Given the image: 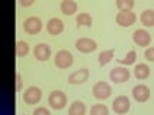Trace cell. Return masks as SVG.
Here are the masks:
<instances>
[{
	"mask_svg": "<svg viewBox=\"0 0 154 115\" xmlns=\"http://www.w3.org/2000/svg\"><path fill=\"white\" fill-rule=\"evenodd\" d=\"M66 102H68V98L62 91H52V92L49 94V96H48L49 107L56 109V111L65 108V107H66Z\"/></svg>",
	"mask_w": 154,
	"mask_h": 115,
	"instance_id": "obj_1",
	"label": "cell"
},
{
	"mask_svg": "<svg viewBox=\"0 0 154 115\" xmlns=\"http://www.w3.org/2000/svg\"><path fill=\"white\" fill-rule=\"evenodd\" d=\"M74 63V56L72 53L66 50V49H60L55 55V65L59 69H66L69 66H72Z\"/></svg>",
	"mask_w": 154,
	"mask_h": 115,
	"instance_id": "obj_2",
	"label": "cell"
},
{
	"mask_svg": "<svg viewBox=\"0 0 154 115\" xmlns=\"http://www.w3.org/2000/svg\"><path fill=\"white\" fill-rule=\"evenodd\" d=\"M137 20V14L134 12H131V10H121L117 13L115 16V22H117V25L121 27H130L133 26Z\"/></svg>",
	"mask_w": 154,
	"mask_h": 115,
	"instance_id": "obj_3",
	"label": "cell"
},
{
	"mask_svg": "<svg viewBox=\"0 0 154 115\" xmlns=\"http://www.w3.org/2000/svg\"><path fill=\"white\" fill-rule=\"evenodd\" d=\"M130 69L124 68V66H115L114 69H111L109 72V79L114 82V83H124L130 79Z\"/></svg>",
	"mask_w": 154,
	"mask_h": 115,
	"instance_id": "obj_4",
	"label": "cell"
},
{
	"mask_svg": "<svg viewBox=\"0 0 154 115\" xmlns=\"http://www.w3.org/2000/svg\"><path fill=\"white\" fill-rule=\"evenodd\" d=\"M111 92H112V89L109 86V83L104 81L95 82L94 86H92V94L97 99H107V98H109Z\"/></svg>",
	"mask_w": 154,
	"mask_h": 115,
	"instance_id": "obj_5",
	"label": "cell"
},
{
	"mask_svg": "<svg viewBox=\"0 0 154 115\" xmlns=\"http://www.w3.org/2000/svg\"><path fill=\"white\" fill-rule=\"evenodd\" d=\"M151 41H153V38H151V35L148 33L146 29H137V30L133 32V42L137 46L147 47L150 46Z\"/></svg>",
	"mask_w": 154,
	"mask_h": 115,
	"instance_id": "obj_6",
	"label": "cell"
},
{
	"mask_svg": "<svg viewBox=\"0 0 154 115\" xmlns=\"http://www.w3.org/2000/svg\"><path fill=\"white\" fill-rule=\"evenodd\" d=\"M23 29L27 35H38L42 30V20L38 16H29L23 22Z\"/></svg>",
	"mask_w": 154,
	"mask_h": 115,
	"instance_id": "obj_7",
	"label": "cell"
},
{
	"mask_svg": "<svg viewBox=\"0 0 154 115\" xmlns=\"http://www.w3.org/2000/svg\"><path fill=\"white\" fill-rule=\"evenodd\" d=\"M131 108V102L128 99V96H124V95H120V96H117L112 102V111H114L115 114H127L128 111Z\"/></svg>",
	"mask_w": 154,
	"mask_h": 115,
	"instance_id": "obj_8",
	"label": "cell"
},
{
	"mask_svg": "<svg viewBox=\"0 0 154 115\" xmlns=\"http://www.w3.org/2000/svg\"><path fill=\"white\" fill-rule=\"evenodd\" d=\"M75 47H76V50H79L81 53H91V52L97 50L98 45H97V42L89 39V38H79L78 41L75 42Z\"/></svg>",
	"mask_w": 154,
	"mask_h": 115,
	"instance_id": "obj_9",
	"label": "cell"
},
{
	"mask_svg": "<svg viewBox=\"0 0 154 115\" xmlns=\"http://www.w3.org/2000/svg\"><path fill=\"white\" fill-rule=\"evenodd\" d=\"M42 99V91L38 86H29L23 94V101L27 105H35Z\"/></svg>",
	"mask_w": 154,
	"mask_h": 115,
	"instance_id": "obj_10",
	"label": "cell"
},
{
	"mask_svg": "<svg viewBox=\"0 0 154 115\" xmlns=\"http://www.w3.org/2000/svg\"><path fill=\"white\" fill-rule=\"evenodd\" d=\"M150 96H151V92H150V88H148L147 85H135L134 88H133V98H134L137 102H147L150 99Z\"/></svg>",
	"mask_w": 154,
	"mask_h": 115,
	"instance_id": "obj_11",
	"label": "cell"
},
{
	"mask_svg": "<svg viewBox=\"0 0 154 115\" xmlns=\"http://www.w3.org/2000/svg\"><path fill=\"white\" fill-rule=\"evenodd\" d=\"M89 78V71L88 68H79L78 71H75L68 76V82L72 83V85H79V83H84V82L88 81Z\"/></svg>",
	"mask_w": 154,
	"mask_h": 115,
	"instance_id": "obj_12",
	"label": "cell"
},
{
	"mask_svg": "<svg viewBox=\"0 0 154 115\" xmlns=\"http://www.w3.org/2000/svg\"><path fill=\"white\" fill-rule=\"evenodd\" d=\"M51 55H52V50L48 43H38L33 49V56L40 62L48 61L51 58Z\"/></svg>",
	"mask_w": 154,
	"mask_h": 115,
	"instance_id": "obj_13",
	"label": "cell"
},
{
	"mask_svg": "<svg viewBox=\"0 0 154 115\" xmlns=\"http://www.w3.org/2000/svg\"><path fill=\"white\" fill-rule=\"evenodd\" d=\"M46 30L49 35L52 36H56V35H60L63 32V22L58 19V17H52L49 19L46 23Z\"/></svg>",
	"mask_w": 154,
	"mask_h": 115,
	"instance_id": "obj_14",
	"label": "cell"
},
{
	"mask_svg": "<svg viewBox=\"0 0 154 115\" xmlns=\"http://www.w3.org/2000/svg\"><path fill=\"white\" fill-rule=\"evenodd\" d=\"M78 10V5L75 0H62L60 2V12L65 16H72L76 13Z\"/></svg>",
	"mask_w": 154,
	"mask_h": 115,
	"instance_id": "obj_15",
	"label": "cell"
},
{
	"mask_svg": "<svg viewBox=\"0 0 154 115\" xmlns=\"http://www.w3.org/2000/svg\"><path fill=\"white\" fill-rule=\"evenodd\" d=\"M134 76L137 79H147L148 76H150V66H148L147 63H138V65H135L134 68Z\"/></svg>",
	"mask_w": 154,
	"mask_h": 115,
	"instance_id": "obj_16",
	"label": "cell"
},
{
	"mask_svg": "<svg viewBox=\"0 0 154 115\" xmlns=\"http://www.w3.org/2000/svg\"><path fill=\"white\" fill-rule=\"evenodd\" d=\"M87 107L82 101H74L68 109V115H85Z\"/></svg>",
	"mask_w": 154,
	"mask_h": 115,
	"instance_id": "obj_17",
	"label": "cell"
},
{
	"mask_svg": "<svg viewBox=\"0 0 154 115\" xmlns=\"http://www.w3.org/2000/svg\"><path fill=\"white\" fill-rule=\"evenodd\" d=\"M140 22L143 26L146 27H153L154 26V10L153 9H147L140 14Z\"/></svg>",
	"mask_w": 154,
	"mask_h": 115,
	"instance_id": "obj_18",
	"label": "cell"
},
{
	"mask_svg": "<svg viewBox=\"0 0 154 115\" xmlns=\"http://www.w3.org/2000/svg\"><path fill=\"white\" fill-rule=\"evenodd\" d=\"M114 53H115V49H107V50L100 52V55H98V63H100V66L108 65L109 62L114 59Z\"/></svg>",
	"mask_w": 154,
	"mask_h": 115,
	"instance_id": "obj_19",
	"label": "cell"
},
{
	"mask_svg": "<svg viewBox=\"0 0 154 115\" xmlns=\"http://www.w3.org/2000/svg\"><path fill=\"white\" fill-rule=\"evenodd\" d=\"M117 61L120 62L121 65H127V66L134 65L135 61H137V52H135V50H128L124 58H120V59H117Z\"/></svg>",
	"mask_w": 154,
	"mask_h": 115,
	"instance_id": "obj_20",
	"label": "cell"
},
{
	"mask_svg": "<svg viewBox=\"0 0 154 115\" xmlns=\"http://www.w3.org/2000/svg\"><path fill=\"white\" fill-rule=\"evenodd\" d=\"M76 25L78 26H91L92 25V17H91V14L87 13V12H82L76 16Z\"/></svg>",
	"mask_w": 154,
	"mask_h": 115,
	"instance_id": "obj_21",
	"label": "cell"
},
{
	"mask_svg": "<svg viewBox=\"0 0 154 115\" xmlns=\"http://www.w3.org/2000/svg\"><path fill=\"white\" fill-rule=\"evenodd\" d=\"M89 115H109V109L104 104H95L89 109Z\"/></svg>",
	"mask_w": 154,
	"mask_h": 115,
	"instance_id": "obj_22",
	"label": "cell"
},
{
	"mask_svg": "<svg viewBox=\"0 0 154 115\" xmlns=\"http://www.w3.org/2000/svg\"><path fill=\"white\" fill-rule=\"evenodd\" d=\"M27 53H29V45H27V42H23V41L16 42V55L19 58H23Z\"/></svg>",
	"mask_w": 154,
	"mask_h": 115,
	"instance_id": "obj_23",
	"label": "cell"
},
{
	"mask_svg": "<svg viewBox=\"0 0 154 115\" xmlns=\"http://www.w3.org/2000/svg\"><path fill=\"white\" fill-rule=\"evenodd\" d=\"M118 10H131L134 7V0H115Z\"/></svg>",
	"mask_w": 154,
	"mask_h": 115,
	"instance_id": "obj_24",
	"label": "cell"
},
{
	"mask_svg": "<svg viewBox=\"0 0 154 115\" xmlns=\"http://www.w3.org/2000/svg\"><path fill=\"white\" fill-rule=\"evenodd\" d=\"M144 58L150 62H154V46L147 47V49L144 50Z\"/></svg>",
	"mask_w": 154,
	"mask_h": 115,
	"instance_id": "obj_25",
	"label": "cell"
},
{
	"mask_svg": "<svg viewBox=\"0 0 154 115\" xmlns=\"http://www.w3.org/2000/svg\"><path fill=\"white\" fill-rule=\"evenodd\" d=\"M33 115H52L49 112V109L43 108V107H39V108H36L33 111Z\"/></svg>",
	"mask_w": 154,
	"mask_h": 115,
	"instance_id": "obj_26",
	"label": "cell"
},
{
	"mask_svg": "<svg viewBox=\"0 0 154 115\" xmlns=\"http://www.w3.org/2000/svg\"><path fill=\"white\" fill-rule=\"evenodd\" d=\"M22 75L19 74V72H16V91L17 92H20L22 91Z\"/></svg>",
	"mask_w": 154,
	"mask_h": 115,
	"instance_id": "obj_27",
	"label": "cell"
},
{
	"mask_svg": "<svg viewBox=\"0 0 154 115\" xmlns=\"http://www.w3.org/2000/svg\"><path fill=\"white\" fill-rule=\"evenodd\" d=\"M35 3V0H19V5L23 7H29Z\"/></svg>",
	"mask_w": 154,
	"mask_h": 115,
	"instance_id": "obj_28",
	"label": "cell"
}]
</instances>
